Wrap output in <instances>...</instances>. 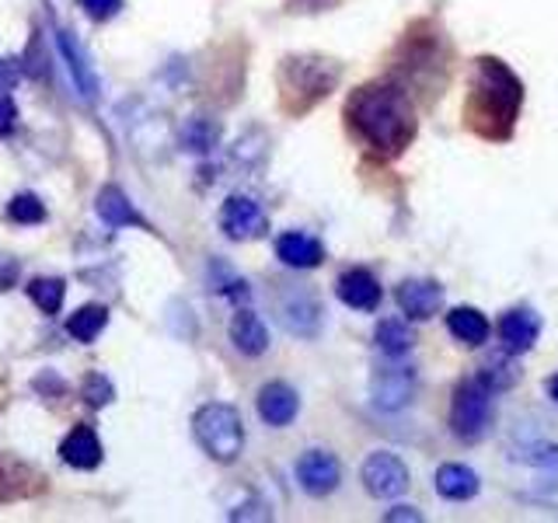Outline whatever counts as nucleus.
Listing matches in <instances>:
<instances>
[{"label":"nucleus","instance_id":"nucleus-35","mask_svg":"<svg viewBox=\"0 0 558 523\" xmlns=\"http://www.w3.org/2000/svg\"><path fill=\"white\" fill-rule=\"evenodd\" d=\"M17 77V70L14 66H4V60H0V81H14Z\"/></svg>","mask_w":558,"mask_h":523},{"label":"nucleus","instance_id":"nucleus-1","mask_svg":"<svg viewBox=\"0 0 558 523\" xmlns=\"http://www.w3.org/2000/svg\"><path fill=\"white\" fill-rule=\"evenodd\" d=\"M345 126L377 157H398L415 139V109L398 84L374 81L349 95Z\"/></svg>","mask_w":558,"mask_h":523},{"label":"nucleus","instance_id":"nucleus-5","mask_svg":"<svg viewBox=\"0 0 558 523\" xmlns=\"http://www.w3.org/2000/svg\"><path fill=\"white\" fill-rule=\"evenodd\" d=\"M493 423V391L478 377H468L453 388L450 401V433L461 443H478Z\"/></svg>","mask_w":558,"mask_h":523},{"label":"nucleus","instance_id":"nucleus-31","mask_svg":"<svg viewBox=\"0 0 558 523\" xmlns=\"http://www.w3.org/2000/svg\"><path fill=\"white\" fill-rule=\"evenodd\" d=\"M14 126H17V105L11 95H0V136L14 133Z\"/></svg>","mask_w":558,"mask_h":523},{"label":"nucleus","instance_id":"nucleus-26","mask_svg":"<svg viewBox=\"0 0 558 523\" xmlns=\"http://www.w3.org/2000/svg\"><path fill=\"white\" fill-rule=\"evenodd\" d=\"M63 293H66V283H63V279H52V276L32 279V283H28L32 304L39 307L43 314H57L63 307Z\"/></svg>","mask_w":558,"mask_h":523},{"label":"nucleus","instance_id":"nucleus-12","mask_svg":"<svg viewBox=\"0 0 558 523\" xmlns=\"http://www.w3.org/2000/svg\"><path fill=\"white\" fill-rule=\"evenodd\" d=\"M537 336H541V318L531 307H513L499 318V339L506 353H513V356L531 353Z\"/></svg>","mask_w":558,"mask_h":523},{"label":"nucleus","instance_id":"nucleus-15","mask_svg":"<svg viewBox=\"0 0 558 523\" xmlns=\"http://www.w3.org/2000/svg\"><path fill=\"white\" fill-rule=\"evenodd\" d=\"M336 293H339V301L353 311H377L380 307V283L366 269H345L336 283Z\"/></svg>","mask_w":558,"mask_h":523},{"label":"nucleus","instance_id":"nucleus-23","mask_svg":"<svg viewBox=\"0 0 558 523\" xmlns=\"http://www.w3.org/2000/svg\"><path fill=\"white\" fill-rule=\"evenodd\" d=\"M105 325H109V311H105L101 304H87L81 307L77 314H70L66 318V331H70V339H77V342H95Z\"/></svg>","mask_w":558,"mask_h":523},{"label":"nucleus","instance_id":"nucleus-16","mask_svg":"<svg viewBox=\"0 0 558 523\" xmlns=\"http://www.w3.org/2000/svg\"><path fill=\"white\" fill-rule=\"evenodd\" d=\"M101 440H98V433L92 426H74L66 433V440L60 443V458L70 464V467H77V471H92L101 464Z\"/></svg>","mask_w":558,"mask_h":523},{"label":"nucleus","instance_id":"nucleus-7","mask_svg":"<svg viewBox=\"0 0 558 523\" xmlns=\"http://www.w3.org/2000/svg\"><path fill=\"white\" fill-rule=\"evenodd\" d=\"M279 321L287 325V331L301 339H314L322 328V304L307 287H287V293L279 296Z\"/></svg>","mask_w":558,"mask_h":523},{"label":"nucleus","instance_id":"nucleus-33","mask_svg":"<svg viewBox=\"0 0 558 523\" xmlns=\"http://www.w3.org/2000/svg\"><path fill=\"white\" fill-rule=\"evenodd\" d=\"M14 279H17V262L0 258V290H11Z\"/></svg>","mask_w":558,"mask_h":523},{"label":"nucleus","instance_id":"nucleus-25","mask_svg":"<svg viewBox=\"0 0 558 523\" xmlns=\"http://www.w3.org/2000/svg\"><path fill=\"white\" fill-rule=\"evenodd\" d=\"M182 144L192 154H209V150L220 144V126H217L214 119H206V115L189 119L185 130H182Z\"/></svg>","mask_w":558,"mask_h":523},{"label":"nucleus","instance_id":"nucleus-22","mask_svg":"<svg viewBox=\"0 0 558 523\" xmlns=\"http://www.w3.org/2000/svg\"><path fill=\"white\" fill-rule=\"evenodd\" d=\"M436 492L450 502H464L478 492V475L464 464H444L436 471Z\"/></svg>","mask_w":558,"mask_h":523},{"label":"nucleus","instance_id":"nucleus-14","mask_svg":"<svg viewBox=\"0 0 558 523\" xmlns=\"http://www.w3.org/2000/svg\"><path fill=\"white\" fill-rule=\"evenodd\" d=\"M35 492H43V475L25 461L11 458V453H0V502H14V499H28Z\"/></svg>","mask_w":558,"mask_h":523},{"label":"nucleus","instance_id":"nucleus-13","mask_svg":"<svg viewBox=\"0 0 558 523\" xmlns=\"http://www.w3.org/2000/svg\"><path fill=\"white\" fill-rule=\"evenodd\" d=\"M296 412H301V398H296V391L290 388V384L272 380V384H266V388L258 391V415H262V423L283 429V426L293 423Z\"/></svg>","mask_w":558,"mask_h":523},{"label":"nucleus","instance_id":"nucleus-28","mask_svg":"<svg viewBox=\"0 0 558 523\" xmlns=\"http://www.w3.org/2000/svg\"><path fill=\"white\" fill-rule=\"evenodd\" d=\"M8 217L14 223H43L46 220V206L39 196H32V192H22V196H14L8 203Z\"/></svg>","mask_w":558,"mask_h":523},{"label":"nucleus","instance_id":"nucleus-27","mask_svg":"<svg viewBox=\"0 0 558 523\" xmlns=\"http://www.w3.org/2000/svg\"><path fill=\"white\" fill-rule=\"evenodd\" d=\"M510 356H513V353L496 356V360H488V363L482 366L478 380L485 384L488 391H506V388H513V384H517L520 370H517V363H513Z\"/></svg>","mask_w":558,"mask_h":523},{"label":"nucleus","instance_id":"nucleus-10","mask_svg":"<svg viewBox=\"0 0 558 523\" xmlns=\"http://www.w3.org/2000/svg\"><path fill=\"white\" fill-rule=\"evenodd\" d=\"M415 391V374L409 366H380L371 380V394H374V405L384 412H398L409 405V398Z\"/></svg>","mask_w":558,"mask_h":523},{"label":"nucleus","instance_id":"nucleus-2","mask_svg":"<svg viewBox=\"0 0 558 523\" xmlns=\"http://www.w3.org/2000/svg\"><path fill=\"white\" fill-rule=\"evenodd\" d=\"M523 109V81L496 57H478L471 74V92L464 101V126L488 139L506 144Z\"/></svg>","mask_w":558,"mask_h":523},{"label":"nucleus","instance_id":"nucleus-32","mask_svg":"<svg viewBox=\"0 0 558 523\" xmlns=\"http://www.w3.org/2000/svg\"><path fill=\"white\" fill-rule=\"evenodd\" d=\"M81 8L92 17H109L119 11V0H81Z\"/></svg>","mask_w":558,"mask_h":523},{"label":"nucleus","instance_id":"nucleus-9","mask_svg":"<svg viewBox=\"0 0 558 523\" xmlns=\"http://www.w3.org/2000/svg\"><path fill=\"white\" fill-rule=\"evenodd\" d=\"M296 482L307 496L322 499V496H331L342 482V467L336 461V453L328 450H307L301 461H296Z\"/></svg>","mask_w":558,"mask_h":523},{"label":"nucleus","instance_id":"nucleus-29","mask_svg":"<svg viewBox=\"0 0 558 523\" xmlns=\"http://www.w3.org/2000/svg\"><path fill=\"white\" fill-rule=\"evenodd\" d=\"M527 461L537 467L541 488H551V492H558V447H537Z\"/></svg>","mask_w":558,"mask_h":523},{"label":"nucleus","instance_id":"nucleus-30","mask_svg":"<svg viewBox=\"0 0 558 523\" xmlns=\"http://www.w3.org/2000/svg\"><path fill=\"white\" fill-rule=\"evenodd\" d=\"M116 398V388L109 384V377H101V374H92L84 380V401L92 409H105L109 401Z\"/></svg>","mask_w":558,"mask_h":523},{"label":"nucleus","instance_id":"nucleus-18","mask_svg":"<svg viewBox=\"0 0 558 523\" xmlns=\"http://www.w3.org/2000/svg\"><path fill=\"white\" fill-rule=\"evenodd\" d=\"M57 42H60V52H63V63H66V70H70V77H74V84H77V92L84 95V98H98V81H95V70H92V60L84 57V49H81V42L74 39V32H66V28H60L57 32Z\"/></svg>","mask_w":558,"mask_h":523},{"label":"nucleus","instance_id":"nucleus-36","mask_svg":"<svg viewBox=\"0 0 558 523\" xmlns=\"http://www.w3.org/2000/svg\"><path fill=\"white\" fill-rule=\"evenodd\" d=\"M548 394H551V401H555V405H558V374L548 380Z\"/></svg>","mask_w":558,"mask_h":523},{"label":"nucleus","instance_id":"nucleus-17","mask_svg":"<svg viewBox=\"0 0 558 523\" xmlns=\"http://www.w3.org/2000/svg\"><path fill=\"white\" fill-rule=\"evenodd\" d=\"M276 255L290 269H314V266H322V262H325L322 241L304 234V231H290V234L279 238L276 241Z\"/></svg>","mask_w":558,"mask_h":523},{"label":"nucleus","instance_id":"nucleus-24","mask_svg":"<svg viewBox=\"0 0 558 523\" xmlns=\"http://www.w3.org/2000/svg\"><path fill=\"white\" fill-rule=\"evenodd\" d=\"M374 339H377V345H380V353H388L391 360L405 356L409 349L415 345L412 328H409L405 321H398V318L380 321V325H377V331H374Z\"/></svg>","mask_w":558,"mask_h":523},{"label":"nucleus","instance_id":"nucleus-20","mask_svg":"<svg viewBox=\"0 0 558 523\" xmlns=\"http://www.w3.org/2000/svg\"><path fill=\"white\" fill-rule=\"evenodd\" d=\"M231 342L244 356H262L269 349V331H266V325H262V318L255 311L241 307L231 318Z\"/></svg>","mask_w":558,"mask_h":523},{"label":"nucleus","instance_id":"nucleus-8","mask_svg":"<svg viewBox=\"0 0 558 523\" xmlns=\"http://www.w3.org/2000/svg\"><path fill=\"white\" fill-rule=\"evenodd\" d=\"M220 227L231 241H252L266 234L269 217L252 196H231L220 206Z\"/></svg>","mask_w":558,"mask_h":523},{"label":"nucleus","instance_id":"nucleus-6","mask_svg":"<svg viewBox=\"0 0 558 523\" xmlns=\"http://www.w3.org/2000/svg\"><path fill=\"white\" fill-rule=\"evenodd\" d=\"M360 478H363V488L374 499H395V496H401L409 488V467H405V461L398 458V453L377 450V453H371V458L363 461Z\"/></svg>","mask_w":558,"mask_h":523},{"label":"nucleus","instance_id":"nucleus-21","mask_svg":"<svg viewBox=\"0 0 558 523\" xmlns=\"http://www.w3.org/2000/svg\"><path fill=\"white\" fill-rule=\"evenodd\" d=\"M447 331L453 339H458L461 345H482L485 339H488V318L478 311V307H453L450 314H447Z\"/></svg>","mask_w":558,"mask_h":523},{"label":"nucleus","instance_id":"nucleus-19","mask_svg":"<svg viewBox=\"0 0 558 523\" xmlns=\"http://www.w3.org/2000/svg\"><path fill=\"white\" fill-rule=\"evenodd\" d=\"M98 217L109 223V227H144V231H150V223L136 214V206L130 203V196L122 188H116V185H105L101 192H98Z\"/></svg>","mask_w":558,"mask_h":523},{"label":"nucleus","instance_id":"nucleus-3","mask_svg":"<svg viewBox=\"0 0 558 523\" xmlns=\"http://www.w3.org/2000/svg\"><path fill=\"white\" fill-rule=\"evenodd\" d=\"M342 81V66L325 57H287L279 66V98L290 115L311 112L322 98L336 92Z\"/></svg>","mask_w":558,"mask_h":523},{"label":"nucleus","instance_id":"nucleus-34","mask_svg":"<svg viewBox=\"0 0 558 523\" xmlns=\"http://www.w3.org/2000/svg\"><path fill=\"white\" fill-rule=\"evenodd\" d=\"M384 520H423V513H415L412 506H395L391 513H384Z\"/></svg>","mask_w":558,"mask_h":523},{"label":"nucleus","instance_id":"nucleus-4","mask_svg":"<svg viewBox=\"0 0 558 523\" xmlns=\"http://www.w3.org/2000/svg\"><path fill=\"white\" fill-rule=\"evenodd\" d=\"M192 433H196L199 447L214 458L217 464H231L241 458L244 450V423L238 409L231 405H203L196 415H192Z\"/></svg>","mask_w":558,"mask_h":523},{"label":"nucleus","instance_id":"nucleus-11","mask_svg":"<svg viewBox=\"0 0 558 523\" xmlns=\"http://www.w3.org/2000/svg\"><path fill=\"white\" fill-rule=\"evenodd\" d=\"M395 301L409 321H429L444 307V287L433 283V279H405L398 287Z\"/></svg>","mask_w":558,"mask_h":523}]
</instances>
